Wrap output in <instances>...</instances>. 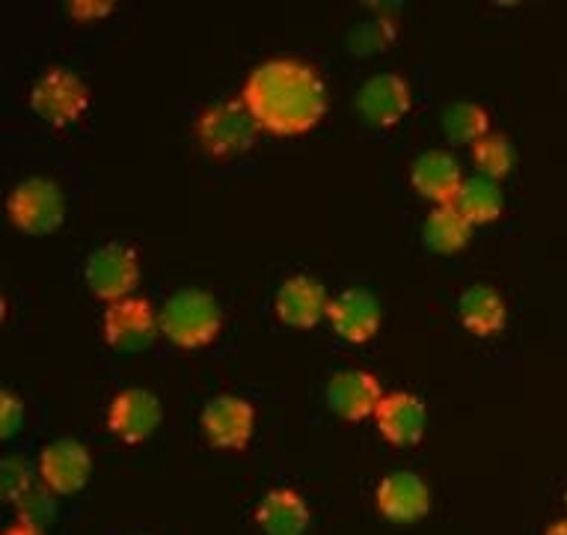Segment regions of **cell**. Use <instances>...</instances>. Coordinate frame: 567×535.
I'll return each instance as SVG.
<instances>
[{
  "mask_svg": "<svg viewBox=\"0 0 567 535\" xmlns=\"http://www.w3.org/2000/svg\"><path fill=\"white\" fill-rule=\"evenodd\" d=\"M3 473H0V482H3V497L10 503H19L24 494H28L33 485H30V467L24 459H3Z\"/></svg>",
  "mask_w": 567,
  "mask_h": 535,
  "instance_id": "obj_24",
  "label": "cell"
},
{
  "mask_svg": "<svg viewBox=\"0 0 567 535\" xmlns=\"http://www.w3.org/2000/svg\"><path fill=\"white\" fill-rule=\"evenodd\" d=\"M274 310H277L282 325L309 330L324 319L327 310H330V301H327V291L321 282L312 280V277H303V274H295L277 289Z\"/></svg>",
  "mask_w": 567,
  "mask_h": 535,
  "instance_id": "obj_15",
  "label": "cell"
},
{
  "mask_svg": "<svg viewBox=\"0 0 567 535\" xmlns=\"http://www.w3.org/2000/svg\"><path fill=\"white\" fill-rule=\"evenodd\" d=\"M199 425H203L208 443H215L217 450L241 452L256 429V411L241 395H215L203 408Z\"/></svg>",
  "mask_w": 567,
  "mask_h": 535,
  "instance_id": "obj_8",
  "label": "cell"
},
{
  "mask_svg": "<svg viewBox=\"0 0 567 535\" xmlns=\"http://www.w3.org/2000/svg\"><path fill=\"white\" fill-rule=\"evenodd\" d=\"M374 503L392 524H413L431 512V488L429 482L416 473L395 470L381 480V485L374 491Z\"/></svg>",
  "mask_w": 567,
  "mask_h": 535,
  "instance_id": "obj_11",
  "label": "cell"
},
{
  "mask_svg": "<svg viewBox=\"0 0 567 535\" xmlns=\"http://www.w3.org/2000/svg\"><path fill=\"white\" fill-rule=\"evenodd\" d=\"M256 132L259 123L241 99L212 104L196 120V141L215 158H233L247 152L256 143Z\"/></svg>",
  "mask_w": 567,
  "mask_h": 535,
  "instance_id": "obj_3",
  "label": "cell"
},
{
  "mask_svg": "<svg viewBox=\"0 0 567 535\" xmlns=\"http://www.w3.org/2000/svg\"><path fill=\"white\" fill-rule=\"evenodd\" d=\"M473 161H475V167H478V173L487 178H493V182H496V178L508 176L514 167L512 141H508L505 134L491 132L487 137H482V141L473 146Z\"/></svg>",
  "mask_w": 567,
  "mask_h": 535,
  "instance_id": "obj_23",
  "label": "cell"
},
{
  "mask_svg": "<svg viewBox=\"0 0 567 535\" xmlns=\"http://www.w3.org/2000/svg\"><path fill=\"white\" fill-rule=\"evenodd\" d=\"M65 10L72 12L75 19L90 21V19H102V16L113 12L116 10V3H113V0H72Z\"/></svg>",
  "mask_w": 567,
  "mask_h": 535,
  "instance_id": "obj_27",
  "label": "cell"
},
{
  "mask_svg": "<svg viewBox=\"0 0 567 535\" xmlns=\"http://www.w3.org/2000/svg\"><path fill=\"white\" fill-rule=\"evenodd\" d=\"M455 206L464 212L470 224H491L496 217L503 215L505 199L499 185L487 176H473L464 178V188L457 194Z\"/></svg>",
  "mask_w": 567,
  "mask_h": 535,
  "instance_id": "obj_21",
  "label": "cell"
},
{
  "mask_svg": "<svg viewBox=\"0 0 567 535\" xmlns=\"http://www.w3.org/2000/svg\"><path fill=\"white\" fill-rule=\"evenodd\" d=\"M16 506H19L21 521L33 526H42L48 517L54 515V500H51V494L42 488H30Z\"/></svg>",
  "mask_w": 567,
  "mask_h": 535,
  "instance_id": "obj_25",
  "label": "cell"
},
{
  "mask_svg": "<svg viewBox=\"0 0 567 535\" xmlns=\"http://www.w3.org/2000/svg\"><path fill=\"white\" fill-rule=\"evenodd\" d=\"M30 107L42 116L48 125L65 128L90 107V86L63 66H51L45 75L37 78L30 90Z\"/></svg>",
  "mask_w": 567,
  "mask_h": 535,
  "instance_id": "obj_5",
  "label": "cell"
},
{
  "mask_svg": "<svg viewBox=\"0 0 567 535\" xmlns=\"http://www.w3.org/2000/svg\"><path fill=\"white\" fill-rule=\"evenodd\" d=\"M381 434L395 446H416L429 429V411L413 393H386L374 413Z\"/></svg>",
  "mask_w": 567,
  "mask_h": 535,
  "instance_id": "obj_17",
  "label": "cell"
},
{
  "mask_svg": "<svg viewBox=\"0 0 567 535\" xmlns=\"http://www.w3.org/2000/svg\"><path fill=\"white\" fill-rule=\"evenodd\" d=\"M93 476V459L84 443L75 438H60L48 443L39 455V480L51 494H78Z\"/></svg>",
  "mask_w": 567,
  "mask_h": 535,
  "instance_id": "obj_9",
  "label": "cell"
},
{
  "mask_svg": "<svg viewBox=\"0 0 567 535\" xmlns=\"http://www.w3.org/2000/svg\"><path fill=\"white\" fill-rule=\"evenodd\" d=\"M161 420H164V411H161L158 395L143 387L122 390L113 395L111 408H107V429L125 443L150 441Z\"/></svg>",
  "mask_w": 567,
  "mask_h": 535,
  "instance_id": "obj_10",
  "label": "cell"
},
{
  "mask_svg": "<svg viewBox=\"0 0 567 535\" xmlns=\"http://www.w3.org/2000/svg\"><path fill=\"white\" fill-rule=\"evenodd\" d=\"M86 286L107 303L125 301L140 282V256L134 247L111 241L90 254L84 268Z\"/></svg>",
  "mask_w": 567,
  "mask_h": 535,
  "instance_id": "obj_6",
  "label": "cell"
},
{
  "mask_svg": "<svg viewBox=\"0 0 567 535\" xmlns=\"http://www.w3.org/2000/svg\"><path fill=\"white\" fill-rule=\"evenodd\" d=\"M443 132L452 137V143H478L491 134V116L482 104L455 102L443 111Z\"/></svg>",
  "mask_w": 567,
  "mask_h": 535,
  "instance_id": "obj_22",
  "label": "cell"
},
{
  "mask_svg": "<svg viewBox=\"0 0 567 535\" xmlns=\"http://www.w3.org/2000/svg\"><path fill=\"white\" fill-rule=\"evenodd\" d=\"M544 535H567V517L565 521H556L553 526H547V533Z\"/></svg>",
  "mask_w": 567,
  "mask_h": 535,
  "instance_id": "obj_29",
  "label": "cell"
},
{
  "mask_svg": "<svg viewBox=\"0 0 567 535\" xmlns=\"http://www.w3.org/2000/svg\"><path fill=\"white\" fill-rule=\"evenodd\" d=\"M470 235H473V224L466 220L455 203L429 212L425 224H422V238L434 254H457L461 247H466Z\"/></svg>",
  "mask_w": 567,
  "mask_h": 535,
  "instance_id": "obj_20",
  "label": "cell"
},
{
  "mask_svg": "<svg viewBox=\"0 0 567 535\" xmlns=\"http://www.w3.org/2000/svg\"><path fill=\"white\" fill-rule=\"evenodd\" d=\"M224 328V310L212 291L178 289L161 310V333L178 348L212 346Z\"/></svg>",
  "mask_w": 567,
  "mask_h": 535,
  "instance_id": "obj_2",
  "label": "cell"
},
{
  "mask_svg": "<svg viewBox=\"0 0 567 535\" xmlns=\"http://www.w3.org/2000/svg\"><path fill=\"white\" fill-rule=\"evenodd\" d=\"M256 524L265 535H303L309 526V506L298 491L274 488L256 508Z\"/></svg>",
  "mask_w": 567,
  "mask_h": 535,
  "instance_id": "obj_19",
  "label": "cell"
},
{
  "mask_svg": "<svg viewBox=\"0 0 567 535\" xmlns=\"http://www.w3.org/2000/svg\"><path fill=\"white\" fill-rule=\"evenodd\" d=\"M457 316H461V325L473 337H496V333H503L508 310H505V301L499 291L478 282V286H470V289L461 291Z\"/></svg>",
  "mask_w": 567,
  "mask_h": 535,
  "instance_id": "obj_18",
  "label": "cell"
},
{
  "mask_svg": "<svg viewBox=\"0 0 567 535\" xmlns=\"http://www.w3.org/2000/svg\"><path fill=\"white\" fill-rule=\"evenodd\" d=\"M565 503H567V494H565Z\"/></svg>",
  "mask_w": 567,
  "mask_h": 535,
  "instance_id": "obj_30",
  "label": "cell"
},
{
  "mask_svg": "<svg viewBox=\"0 0 567 535\" xmlns=\"http://www.w3.org/2000/svg\"><path fill=\"white\" fill-rule=\"evenodd\" d=\"M24 429V402L19 395H12L10 390H3L0 395V434L12 438Z\"/></svg>",
  "mask_w": 567,
  "mask_h": 535,
  "instance_id": "obj_26",
  "label": "cell"
},
{
  "mask_svg": "<svg viewBox=\"0 0 567 535\" xmlns=\"http://www.w3.org/2000/svg\"><path fill=\"white\" fill-rule=\"evenodd\" d=\"M161 319L152 301L131 295L125 301H116L104 312V339L116 351H143L158 337Z\"/></svg>",
  "mask_w": 567,
  "mask_h": 535,
  "instance_id": "obj_7",
  "label": "cell"
},
{
  "mask_svg": "<svg viewBox=\"0 0 567 535\" xmlns=\"http://www.w3.org/2000/svg\"><path fill=\"white\" fill-rule=\"evenodd\" d=\"M381 402V381L365 369H342L327 384V404L348 423H360L369 413H378Z\"/></svg>",
  "mask_w": 567,
  "mask_h": 535,
  "instance_id": "obj_14",
  "label": "cell"
},
{
  "mask_svg": "<svg viewBox=\"0 0 567 535\" xmlns=\"http://www.w3.org/2000/svg\"><path fill=\"white\" fill-rule=\"evenodd\" d=\"M241 102L259 128L282 137L312 132L327 113V86L300 56H270L244 81Z\"/></svg>",
  "mask_w": 567,
  "mask_h": 535,
  "instance_id": "obj_1",
  "label": "cell"
},
{
  "mask_svg": "<svg viewBox=\"0 0 567 535\" xmlns=\"http://www.w3.org/2000/svg\"><path fill=\"white\" fill-rule=\"evenodd\" d=\"M10 220L28 235H48L65 220V197L54 178H24L7 199Z\"/></svg>",
  "mask_w": 567,
  "mask_h": 535,
  "instance_id": "obj_4",
  "label": "cell"
},
{
  "mask_svg": "<svg viewBox=\"0 0 567 535\" xmlns=\"http://www.w3.org/2000/svg\"><path fill=\"white\" fill-rule=\"evenodd\" d=\"M410 185L416 188L419 197L434 199L437 206H449V203H455L461 188H464V173H461V164L452 152L429 150L413 161Z\"/></svg>",
  "mask_w": 567,
  "mask_h": 535,
  "instance_id": "obj_16",
  "label": "cell"
},
{
  "mask_svg": "<svg viewBox=\"0 0 567 535\" xmlns=\"http://www.w3.org/2000/svg\"><path fill=\"white\" fill-rule=\"evenodd\" d=\"M410 86L408 81L395 72H381L372 75L360 86L357 93V111L363 116L365 123L374 128H390L399 125L410 111Z\"/></svg>",
  "mask_w": 567,
  "mask_h": 535,
  "instance_id": "obj_12",
  "label": "cell"
},
{
  "mask_svg": "<svg viewBox=\"0 0 567 535\" xmlns=\"http://www.w3.org/2000/svg\"><path fill=\"white\" fill-rule=\"evenodd\" d=\"M3 535H45L42 533V526H33V524H24V521H19L16 526H10Z\"/></svg>",
  "mask_w": 567,
  "mask_h": 535,
  "instance_id": "obj_28",
  "label": "cell"
},
{
  "mask_svg": "<svg viewBox=\"0 0 567 535\" xmlns=\"http://www.w3.org/2000/svg\"><path fill=\"white\" fill-rule=\"evenodd\" d=\"M327 319L333 325L336 337L344 342H369L381 330V303L372 291L344 289L330 301Z\"/></svg>",
  "mask_w": 567,
  "mask_h": 535,
  "instance_id": "obj_13",
  "label": "cell"
}]
</instances>
